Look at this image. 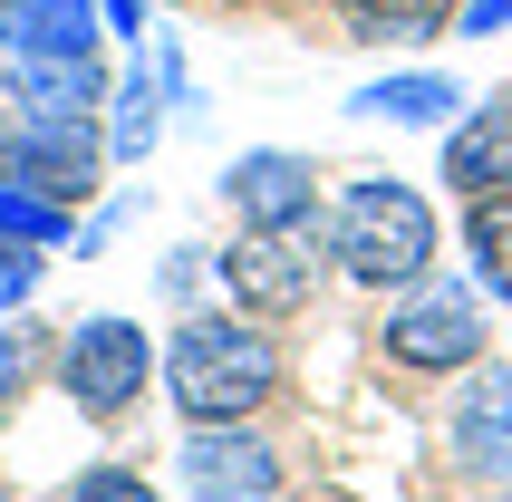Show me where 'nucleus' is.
I'll return each instance as SVG.
<instances>
[{"instance_id": "nucleus-1", "label": "nucleus", "mask_w": 512, "mask_h": 502, "mask_svg": "<svg viewBox=\"0 0 512 502\" xmlns=\"http://www.w3.org/2000/svg\"><path fill=\"white\" fill-rule=\"evenodd\" d=\"M155 377H165V406L184 425H252L281 396V348L261 338L252 309H184Z\"/></svg>"}, {"instance_id": "nucleus-2", "label": "nucleus", "mask_w": 512, "mask_h": 502, "mask_svg": "<svg viewBox=\"0 0 512 502\" xmlns=\"http://www.w3.org/2000/svg\"><path fill=\"white\" fill-rule=\"evenodd\" d=\"M329 271L358 280V290H406V280L435 271V203L406 184V174H358L329 213Z\"/></svg>"}, {"instance_id": "nucleus-3", "label": "nucleus", "mask_w": 512, "mask_h": 502, "mask_svg": "<svg viewBox=\"0 0 512 502\" xmlns=\"http://www.w3.org/2000/svg\"><path fill=\"white\" fill-rule=\"evenodd\" d=\"M377 348H387V367H406V377H464V367L493 348V329H484V290H464V280H445V271H426V280H406V290H387Z\"/></svg>"}, {"instance_id": "nucleus-4", "label": "nucleus", "mask_w": 512, "mask_h": 502, "mask_svg": "<svg viewBox=\"0 0 512 502\" xmlns=\"http://www.w3.org/2000/svg\"><path fill=\"white\" fill-rule=\"evenodd\" d=\"M319 271H329V223H261V232H232V251H213V280H223L232 309L252 319H300L319 300Z\"/></svg>"}, {"instance_id": "nucleus-5", "label": "nucleus", "mask_w": 512, "mask_h": 502, "mask_svg": "<svg viewBox=\"0 0 512 502\" xmlns=\"http://www.w3.org/2000/svg\"><path fill=\"white\" fill-rule=\"evenodd\" d=\"M58 387L87 425H126L136 396L155 387V338L126 319V309H97L78 329H58Z\"/></svg>"}, {"instance_id": "nucleus-6", "label": "nucleus", "mask_w": 512, "mask_h": 502, "mask_svg": "<svg viewBox=\"0 0 512 502\" xmlns=\"http://www.w3.org/2000/svg\"><path fill=\"white\" fill-rule=\"evenodd\" d=\"M97 174H107V136H97V116H20L0 126V184H29V194H49L78 213L97 194Z\"/></svg>"}, {"instance_id": "nucleus-7", "label": "nucleus", "mask_w": 512, "mask_h": 502, "mask_svg": "<svg viewBox=\"0 0 512 502\" xmlns=\"http://www.w3.org/2000/svg\"><path fill=\"white\" fill-rule=\"evenodd\" d=\"M174 483L194 502H281V454L261 425H184Z\"/></svg>"}, {"instance_id": "nucleus-8", "label": "nucleus", "mask_w": 512, "mask_h": 502, "mask_svg": "<svg viewBox=\"0 0 512 502\" xmlns=\"http://www.w3.org/2000/svg\"><path fill=\"white\" fill-rule=\"evenodd\" d=\"M445 454L464 464V483H512V367L474 358L455 406H445Z\"/></svg>"}, {"instance_id": "nucleus-9", "label": "nucleus", "mask_w": 512, "mask_h": 502, "mask_svg": "<svg viewBox=\"0 0 512 502\" xmlns=\"http://www.w3.org/2000/svg\"><path fill=\"white\" fill-rule=\"evenodd\" d=\"M223 213L242 232H261V223H310V213H319L310 155H290V145H252V155H232V165H223Z\"/></svg>"}, {"instance_id": "nucleus-10", "label": "nucleus", "mask_w": 512, "mask_h": 502, "mask_svg": "<svg viewBox=\"0 0 512 502\" xmlns=\"http://www.w3.org/2000/svg\"><path fill=\"white\" fill-rule=\"evenodd\" d=\"M445 184H455V203L512 194V97H484L445 126Z\"/></svg>"}, {"instance_id": "nucleus-11", "label": "nucleus", "mask_w": 512, "mask_h": 502, "mask_svg": "<svg viewBox=\"0 0 512 502\" xmlns=\"http://www.w3.org/2000/svg\"><path fill=\"white\" fill-rule=\"evenodd\" d=\"M97 0H0V58H97Z\"/></svg>"}, {"instance_id": "nucleus-12", "label": "nucleus", "mask_w": 512, "mask_h": 502, "mask_svg": "<svg viewBox=\"0 0 512 502\" xmlns=\"http://www.w3.org/2000/svg\"><path fill=\"white\" fill-rule=\"evenodd\" d=\"M20 116H97L107 107V58H0Z\"/></svg>"}, {"instance_id": "nucleus-13", "label": "nucleus", "mask_w": 512, "mask_h": 502, "mask_svg": "<svg viewBox=\"0 0 512 502\" xmlns=\"http://www.w3.org/2000/svg\"><path fill=\"white\" fill-rule=\"evenodd\" d=\"M348 116H387V126H455L464 116V87L445 68H387V78L348 87Z\"/></svg>"}, {"instance_id": "nucleus-14", "label": "nucleus", "mask_w": 512, "mask_h": 502, "mask_svg": "<svg viewBox=\"0 0 512 502\" xmlns=\"http://www.w3.org/2000/svg\"><path fill=\"white\" fill-rule=\"evenodd\" d=\"M107 165H145V155H155V136H165V78H155V58H136V68H126V78L107 87Z\"/></svg>"}, {"instance_id": "nucleus-15", "label": "nucleus", "mask_w": 512, "mask_h": 502, "mask_svg": "<svg viewBox=\"0 0 512 502\" xmlns=\"http://www.w3.org/2000/svg\"><path fill=\"white\" fill-rule=\"evenodd\" d=\"M455 10H464V0H339L348 39H368V49H416V39H455Z\"/></svg>"}, {"instance_id": "nucleus-16", "label": "nucleus", "mask_w": 512, "mask_h": 502, "mask_svg": "<svg viewBox=\"0 0 512 502\" xmlns=\"http://www.w3.org/2000/svg\"><path fill=\"white\" fill-rule=\"evenodd\" d=\"M464 261H474V290L512 309V194H474L464 203Z\"/></svg>"}, {"instance_id": "nucleus-17", "label": "nucleus", "mask_w": 512, "mask_h": 502, "mask_svg": "<svg viewBox=\"0 0 512 502\" xmlns=\"http://www.w3.org/2000/svg\"><path fill=\"white\" fill-rule=\"evenodd\" d=\"M0 232L10 242H39V251H68L78 242V213L49 203V194H29V184H0Z\"/></svg>"}, {"instance_id": "nucleus-18", "label": "nucleus", "mask_w": 512, "mask_h": 502, "mask_svg": "<svg viewBox=\"0 0 512 502\" xmlns=\"http://www.w3.org/2000/svg\"><path fill=\"white\" fill-rule=\"evenodd\" d=\"M49 502H155V483L126 474V464H87V474H78V483H58Z\"/></svg>"}, {"instance_id": "nucleus-19", "label": "nucleus", "mask_w": 512, "mask_h": 502, "mask_svg": "<svg viewBox=\"0 0 512 502\" xmlns=\"http://www.w3.org/2000/svg\"><path fill=\"white\" fill-rule=\"evenodd\" d=\"M39 280H49V251L0 232V309H29V300H39Z\"/></svg>"}, {"instance_id": "nucleus-20", "label": "nucleus", "mask_w": 512, "mask_h": 502, "mask_svg": "<svg viewBox=\"0 0 512 502\" xmlns=\"http://www.w3.org/2000/svg\"><path fill=\"white\" fill-rule=\"evenodd\" d=\"M29 377H39V338H29V329H0V416L20 406Z\"/></svg>"}, {"instance_id": "nucleus-21", "label": "nucleus", "mask_w": 512, "mask_h": 502, "mask_svg": "<svg viewBox=\"0 0 512 502\" xmlns=\"http://www.w3.org/2000/svg\"><path fill=\"white\" fill-rule=\"evenodd\" d=\"M97 20H107V39H126V49H145V39H155L145 0H97Z\"/></svg>"}, {"instance_id": "nucleus-22", "label": "nucleus", "mask_w": 512, "mask_h": 502, "mask_svg": "<svg viewBox=\"0 0 512 502\" xmlns=\"http://www.w3.org/2000/svg\"><path fill=\"white\" fill-rule=\"evenodd\" d=\"M512 29V0H464L455 10V39H503Z\"/></svg>"}, {"instance_id": "nucleus-23", "label": "nucleus", "mask_w": 512, "mask_h": 502, "mask_svg": "<svg viewBox=\"0 0 512 502\" xmlns=\"http://www.w3.org/2000/svg\"><path fill=\"white\" fill-rule=\"evenodd\" d=\"M194 280H203V251H165V290L174 300H194Z\"/></svg>"}, {"instance_id": "nucleus-24", "label": "nucleus", "mask_w": 512, "mask_h": 502, "mask_svg": "<svg viewBox=\"0 0 512 502\" xmlns=\"http://www.w3.org/2000/svg\"><path fill=\"white\" fill-rule=\"evenodd\" d=\"M474 502H512V483H484V493H474Z\"/></svg>"}, {"instance_id": "nucleus-25", "label": "nucleus", "mask_w": 512, "mask_h": 502, "mask_svg": "<svg viewBox=\"0 0 512 502\" xmlns=\"http://www.w3.org/2000/svg\"><path fill=\"white\" fill-rule=\"evenodd\" d=\"M0 502H10V493H0Z\"/></svg>"}]
</instances>
